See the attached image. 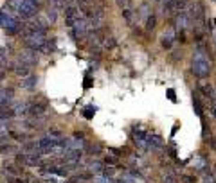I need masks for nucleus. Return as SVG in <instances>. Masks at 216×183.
Returning a JSON list of instances; mask_svg holds the SVG:
<instances>
[{
	"mask_svg": "<svg viewBox=\"0 0 216 183\" xmlns=\"http://www.w3.org/2000/svg\"><path fill=\"white\" fill-rule=\"evenodd\" d=\"M214 45H216V34H214Z\"/></svg>",
	"mask_w": 216,
	"mask_h": 183,
	"instance_id": "a18cd8bd",
	"label": "nucleus"
},
{
	"mask_svg": "<svg viewBox=\"0 0 216 183\" xmlns=\"http://www.w3.org/2000/svg\"><path fill=\"white\" fill-rule=\"evenodd\" d=\"M182 182H184V183H195V178H193V176H186V174H184V176H182Z\"/></svg>",
	"mask_w": 216,
	"mask_h": 183,
	"instance_id": "58836bf2",
	"label": "nucleus"
},
{
	"mask_svg": "<svg viewBox=\"0 0 216 183\" xmlns=\"http://www.w3.org/2000/svg\"><path fill=\"white\" fill-rule=\"evenodd\" d=\"M14 117L11 106H0V120H11Z\"/></svg>",
	"mask_w": 216,
	"mask_h": 183,
	"instance_id": "412c9836",
	"label": "nucleus"
},
{
	"mask_svg": "<svg viewBox=\"0 0 216 183\" xmlns=\"http://www.w3.org/2000/svg\"><path fill=\"white\" fill-rule=\"evenodd\" d=\"M193 110H195V113L204 120V106H202V101H200V95H198V93H193Z\"/></svg>",
	"mask_w": 216,
	"mask_h": 183,
	"instance_id": "dca6fc26",
	"label": "nucleus"
},
{
	"mask_svg": "<svg viewBox=\"0 0 216 183\" xmlns=\"http://www.w3.org/2000/svg\"><path fill=\"white\" fill-rule=\"evenodd\" d=\"M198 92H202L204 97H207V99L213 97V90H211V86H207V84H198Z\"/></svg>",
	"mask_w": 216,
	"mask_h": 183,
	"instance_id": "bb28decb",
	"label": "nucleus"
},
{
	"mask_svg": "<svg viewBox=\"0 0 216 183\" xmlns=\"http://www.w3.org/2000/svg\"><path fill=\"white\" fill-rule=\"evenodd\" d=\"M36 83H38V77L31 74V75H27V77H23V79H22L20 86H22L23 90H27V92H32V90L36 88Z\"/></svg>",
	"mask_w": 216,
	"mask_h": 183,
	"instance_id": "9b49d317",
	"label": "nucleus"
},
{
	"mask_svg": "<svg viewBox=\"0 0 216 183\" xmlns=\"http://www.w3.org/2000/svg\"><path fill=\"white\" fill-rule=\"evenodd\" d=\"M101 174H105V176H108V178H114V174H115V171H114L112 167H105Z\"/></svg>",
	"mask_w": 216,
	"mask_h": 183,
	"instance_id": "2f4dec72",
	"label": "nucleus"
},
{
	"mask_svg": "<svg viewBox=\"0 0 216 183\" xmlns=\"http://www.w3.org/2000/svg\"><path fill=\"white\" fill-rule=\"evenodd\" d=\"M50 183H56V182H50Z\"/></svg>",
	"mask_w": 216,
	"mask_h": 183,
	"instance_id": "09e8293b",
	"label": "nucleus"
},
{
	"mask_svg": "<svg viewBox=\"0 0 216 183\" xmlns=\"http://www.w3.org/2000/svg\"><path fill=\"white\" fill-rule=\"evenodd\" d=\"M13 72H14L18 77H22V79H23V77H27V75H31V68H29V66H25V65H22V63H18V61L13 65Z\"/></svg>",
	"mask_w": 216,
	"mask_h": 183,
	"instance_id": "ddd939ff",
	"label": "nucleus"
},
{
	"mask_svg": "<svg viewBox=\"0 0 216 183\" xmlns=\"http://www.w3.org/2000/svg\"><path fill=\"white\" fill-rule=\"evenodd\" d=\"M173 27H175L178 32H184V31H187V29L191 27V20H189L186 9H184V11H178V13L173 14Z\"/></svg>",
	"mask_w": 216,
	"mask_h": 183,
	"instance_id": "39448f33",
	"label": "nucleus"
},
{
	"mask_svg": "<svg viewBox=\"0 0 216 183\" xmlns=\"http://www.w3.org/2000/svg\"><path fill=\"white\" fill-rule=\"evenodd\" d=\"M105 164H106V165H115V164H117V158H115V156H110V155H108V156L105 158Z\"/></svg>",
	"mask_w": 216,
	"mask_h": 183,
	"instance_id": "72a5a7b5",
	"label": "nucleus"
},
{
	"mask_svg": "<svg viewBox=\"0 0 216 183\" xmlns=\"http://www.w3.org/2000/svg\"><path fill=\"white\" fill-rule=\"evenodd\" d=\"M14 117H20V115H27V110H29V102H16L11 106Z\"/></svg>",
	"mask_w": 216,
	"mask_h": 183,
	"instance_id": "f3484780",
	"label": "nucleus"
},
{
	"mask_svg": "<svg viewBox=\"0 0 216 183\" xmlns=\"http://www.w3.org/2000/svg\"><path fill=\"white\" fill-rule=\"evenodd\" d=\"M27 2H31V4H32V5H34L36 9H38V11H40V9L43 7V0H27Z\"/></svg>",
	"mask_w": 216,
	"mask_h": 183,
	"instance_id": "e433bc0d",
	"label": "nucleus"
},
{
	"mask_svg": "<svg viewBox=\"0 0 216 183\" xmlns=\"http://www.w3.org/2000/svg\"><path fill=\"white\" fill-rule=\"evenodd\" d=\"M115 4H117V7H121V9H126L128 4H130V0H115Z\"/></svg>",
	"mask_w": 216,
	"mask_h": 183,
	"instance_id": "c9c22d12",
	"label": "nucleus"
},
{
	"mask_svg": "<svg viewBox=\"0 0 216 183\" xmlns=\"http://www.w3.org/2000/svg\"><path fill=\"white\" fill-rule=\"evenodd\" d=\"M7 2H14V0H7Z\"/></svg>",
	"mask_w": 216,
	"mask_h": 183,
	"instance_id": "de8ad7c7",
	"label": "nucleus"
},
{
	"mask_svg": "<svg viewBox=\"0 0 216 183\" xmlns=\"http://www.w3.org/2000/svg\"><path fill=\"white\" fill-rule=\"evenodd\" d=\"M16 9H18V16L22 20H31V18H34L38 14V9L31 2H27V0H20L18 5H16Z\"/></svg>",
	"mask_w": 216,
	"mask_h": 183,
	"instance_id": "20e7f679",
	"label": "nucleus"
},
{
	"mask_svg": "<svg viewBox=\"0 0 216 183\" xmlns=\"http://www.w3.org/2000/svg\"><path fill=\"white\" fill-rule=\"evenodd\" d=\"M121 14H123V18H124L128 23H132V18H133V11H132V9H128V7H126V9H123V11H121Z\"/></svg>",
	"mask_w": 216,
	"mask_h": 183,
	"instance_id": "7c9ffc66",
	"label": "nucleus"
},
{
	"mask_svg": "<svg viewBox=\"0 0 216 183\" xmlns=\"http://www.w3.org/2000/svg\"><path fill=\"white\" fill-rule=\"evenodd\" d=\"M148 135H150V131H146V129L135 126V128L132 129V140H133L135 147H139V149H142V151H148Z\"/></svg>",
	"mask_w": 216,
	"mask_h": 183,
	"instance_id": "7ed1b4c3",
	"label": "nucleus"
},
{
	"mask_svg": "<svg viewBox=\"0 0 216 183\" xmlns=\"http://www.w3.org/2000/svg\"><path fill=\"white\" fill-rule=\"evenodd\" d=\"M63 144H65V151H83L87 146L85 140H78V138H70V140L63 138Z\"/></svg>",
	"mask_w": 216,
	"mask_h": 183,
	"instance_id": "1a4fd4ad",
	"label": "nucleus"
},
{
	"mask_svg": "<svg viewBox=\"0 0 216 183\" xmlns=\"http://www.w3.org/2000/svg\"><path fill=\"white\" fill-rule=\"evenodd\" d=\"M47 113V101H32L29 102L27 115L29 117H43Z\"/></svg>",
	"mask_w": 216,
	"mask_h": 183,
	"instance_id": "6e6552de",
	"label": "nucleus"
},
{
	"mask_svg": "<svg viewBox=\"0 0 216 183\" xmlns=\"http://www.w3.org/2000/svg\"><path fill=\"white\" fill-rule=\"evenodd\" d=\"M94 115H96V108H94V106H88V108L83 110V117H85V119L90 120V119H94Z\"/></svg>",
	"mask_w": 216,
	"mask_h": 183,
	"instance_id": "c85d7f7f",
	"label": "nucleus"
},
{
	"mask_svg": "<svg viewBox=\"0 0 216 183\" xmlns=\"http://www.w3.org/2000/svg\"><path fill=\"white\" fill-rule=\"evenodd\" d=\"M168 97H169V101H171V102H177V93H175V90H173V88H169V90H168Z\"/></svg>",
	"mask_w": 216,
	"mask_h": 183,
	"instance_id": "f704fd0d",
	"label": "nucleus"
},
{
	"mask_svg": "<svg viewBox=\"0 0 216 183\" xmlns=\"http://www.w3.org/2000/svg\"><path fill=\"white\" fill-rule=\"evenodd\" d=\"M16 162L20 165H25V167H41L43 165V158L38 156V155H25V153H20L16 156Z\"/></svg>",
	"mask_w": 216,
	"mask_h": 183,
	"instance_id": "423d86ee",
	"label": "nucleus"
},
{
	"mask_svg": "<svg viewBox=\"0 0 216 183\" xmlns=\"http://www.w3.org/2000/svg\"><path fill=\"white\" fill-rule=\"evenodd\" d=\"M87 169L90 171V173H94V174H101L103 173V169H105V164L103 162H99V160H88V164H87Z\"/></svg>",
	"mask_w": 216,
	"mask_h": 183,
	"instance_id": "4468645a",
	"label": "nucleus"
},
{
	"mask_svg": "<svg viewBox=\"0 0 216 183\" xmlns=\"http://www.w3.org/2000/svg\"><path fill=\"white\" fill-rule=\"evenodd\" d=\"M209 146H211V149L216 153V138H214V137H213V138H209Z\"/></svg>",
	"mask_w": 216,
	"mask_h": 183,
	"instance_id": "ea45409f",
	"label": "nucleus"
},
{
	"mask_svg": "<svg viewBox=\"0 0 216 183\" xmlns=\"http://www.w3.org/2000/svg\"><path fill=\"white\" fill-rule=\"evenodd\" d=\"M155 25H157V16H155V13H150L148 18H146V31L151 32L155 29Z\"/></svg>",
	"mask_w": 216,
	"mask_h": 183,
	"instance_id": "4be33fe9",
	"label": "nucleus"
},
{
	"mask_svg": "<svg viewBox=\"0 0 216 183\" xmlns=\"http://www.w3.org/2000/svg\"><path fill=\"white\" fill-rule=\"evenodd\" d=\"M0 27L5 29L7 34H18L23 31V25L20 23V20L16 16H13L11 13H5V11H0Z\"/></svg>",
	"mask_w": 216,
	"mask_h": 183,
	"instance_id": "f257e3e1",
	"label": "nucleus"
},
{
	"mask_svg": "<svg viewBox=\"0 0 216 183\" xmlns=\"http://www.w3.org/2000/svg\"><path fill=\"white\" fill-rule=\"evenodd\" d=\"M173 41H175V36H173L171 31H168V32H164V34L160 36V45H162V49H166V50H169V49L173 47Z\"/></svg>",
	"mask_w": 216,
	"mask_h": 183,
	"instance_id": "f8f14e48",
	"label": "nucleus"
},
{
	"mask_svg": "<svg viewBox=\"0 0 216 183\" xmlns=\"http://www.w3.org/2000/svg\"><path fill=\"white\" fill-rule=\"evenodd\" d=\"M13 101V90L11 88H0V106H9Z\"/></svg>",
	"mask_w": 216,
	"mask_h": 183,
	"instance_id": "2eb2a0df",
	"label": "nucleus"
},
{
	"mask_svg": "<svg viewBox=\"0 0 216 183\" xmlns=\"http://www.w3.org/2000/svg\"><path fill=\"white\" fill-rule=\"evenodd\" d=\"M211 113H213V117L216 119V99L214 97H211Z\"/></svg>",
	"mask_w": 216,
	"mask_h": 183,
	"instance_id": "4c0bfd02",
	"label": "nucleus"
},
{
	"mask_svg": "<svg viewBox=\"0 0 216 183\" xmlns=\"http://www.w3.org/2000/svg\"><path fill=\"white\" fill-rule=\"evenodd\" d=\"M47 137H50V138H56V140H59V138H65V137H63V133H61L59 129H56V128H50V129L47 131Z\"/></svg>",
	"mask_w": 216,
	"mask_h": 183,
	"instance_id": "cd10ccee",
	"label": "nucleus"
},
{
	"mask_svg": "<svg viewBox=\"0 0 216 183\" xmlns=\"http://www.w3.org/2000/svg\"><path fill=\"white\" fill-rule=\"evenodd\" d=\"M92 183H115L114 178H108L105 174H94L92 176Z\"/></svg>",
	"mask_w": 216,
	"mask_h": 183,
	"instance_id": "5701e85b",
	"label": "nucleus"
},
{
	"mask_svg": "<svg viewBox=\"0 0 216 183\" xmlns=\"http://www.w3.org/2000/svg\"><path fill=\"white\" fill-rule=\"evenodd\" d=\"M7 182H9V183H23L22 180H18V178H14V176H9V178H7Z\"/></svg>",
	"mask_w": 216,
	"mask_h": 183,
	"instance_id": "a19ab883",
	"label": "nucleus"
},
{
	"mask_svg": "<svg viewBox=\"0 0 216 183\" xmlns=\"http://www.w3.org/2000/svg\"><path fill=\"white\" fill-rule=\"evenodd\" d=\"M43 124H45V117H31L25 122V126H29V129H40Z\"/></svg>",
	"mask_w": 216,
	"mask_h": 183,
	"instance_id": "a211bd4d",
	"label": "nucleus"
},
{
	"mask_svg": "<svg viewBox=\"0 0 216 183\" xmlns=\"http://www.w3.org/2000/svg\"><path fill=\"white\" fill-rule=\"evenodd\" d=\"M58 13H59V11H58L54 5H50L49 11H47V22H49V23H54V22L58 20Z\"/></svg>",
	"mask_w": 216,
	"mask_h": 183,
	"instance_id": "b1692460",
	"label": "nucleus"
},
{
	"mask_svg": "<svg viewBox=\"0 0 216 183\" xmlns=\"http://www.w3.org/2000/svg\"><path fill=\"white\" fill-rule=\"evenodd\" d=\"M13 153H16L14 146H11V144H2L0 146V155H13Z\"/></svg>",
	"mask_w": 216,
	"mask_h": 183,
	"instance_id": "a878e982",
	"label": "nucleus"
},
{
	"mask_svg": "<svg viewBox=\"0 0 216 183\" xmlns=\"http://www.w3.org/2000/svg\"><path fill=\"white\" fill-rule=\"evenodd\" d=\"M70 34H72V38L76 40V41H79V40H85L87 36H88V32H90V27H88V22H87V18L83 16V18H79V20H76L70 27Z\"/></svg>",
	"mask_w": 216,
	"mask_h": 183,
	"instance_id": "f03ea898",
	"label": "nucleus"
},
{
	"mask_svg": "<svg viewBox=\"0 0 216 183\" xmlns=\"http://www.w3.org/2000/svg\"><path fill=\"white\" fill-rule=\"evenodd\" d=\"M38 52L36 50H32V49H25V50H22L20 54H18V63H22V65H25V66H34V65H38Z\"/></svg>",
	"mask_w": 216,
	"mask_h": 183,
	"instance_id": "0eeeda50",
	"label": "nucleus"
},
{
	"mask_svg": "<svg viewBox=\"0 0 216 183\" xmlns=\"http://www.w3.org/2000/svg\"><path fill=\"white\" fill-rule=\"evenodd\" d=\"M214 176H216V165H214Z\"/></svg>",
	"mask_w": 216,
	"mask_h": 183,
	"instance_id": "49530a36",
	"label": "nucleus"
},
{
	"mask_svg": "<svg viewBox=\"0 0 216 183\" xmlns=\"http://www.w3.org/2000/svg\"><path fill=\"white\" fill-rule=\"evenodd\" d=\"M4 169H5V173H7L9 176H14V178H18V176H22V173H23V171H20L18 167H14V165H11V164H7V162H4Z\"/></svg>",
	"mask_w": 216,
	"mask_h": 183,
	"instance_id": "aec40b11",
	"label": "nucleus"
},
{
	"mask_svg": "<svg viewBox=\"0 0 216 183\" xmlns=\"http://www.w3.org/2000/svg\"><path fill=\"white\" fill-rule=\"evenodd\" d=\"M4 77H5V72H4V70H0V81H2Z\"/></svg>",
	"mask_w": 216,
	"mask_h": 183,
	"instance_id": "37998d69",
	"label": "nucleus"
},
{
	"mask_svg": "<svg viewBox=\"0 0 216 183\" xmlns=\"http://www.w3.org/2000/svg\"><path fill=\"white\" fill-rule=\"evenodd\" d=\"M87 147V151L90 153V155H99L101 151H103V147L99 146V144H94V146H85Z\"/></svg>",
	"mask_w": 216,
	"mask_h": 183,
	"instance_id": "c756f323",
	"label": "nucleus"
},
{
	"mask_svg": "<svg viewBox=\"0 0 216 183\" xmlns=\"http://www.w3.org/2000/svg\"><path fill=\"white\" fill-rule=\"evenodd\" d=\"M162 147H164L162 138H160L159 135L150 133V135H148V151H160Z\"/></svg>",
	"mask_w": 216,
	"mask_h": 183,
	"instance_id": "9d476101",
	"label": "nucleus"
},
{
	"mask_svg": "<svg viewBox=\"0 0 216 183\" xmlns=\"http://www.w3.org/2000/svg\"><path fill=\"white\" fill-rule=\"evenodd\" d=\"M92 84H94V79H92L90 75H87V77H85V81H83V88H90Z\"/></svg>",
	"mask_w": 216,
	"mask_h": 183,
	"instance_id": "473e14b6",
	"label": "nucleus"
},
{
	"mask_svg": "<svg viewBox=\"0 0 216 183\" xmlns=\"http://www.w3.org/2000/svg\"><path fill=\"white\" fill-rule=\"evenodd\" d=\"M150 13H151V11H150V4L144 2V4H141V7H139V11H137V18H139V20H146Z\"/></svg>",
	"mask_w": 216,
	"mask_h": 183,
	"instance_id": "6ab92c4d",
	"label": "nucleus"
},
{
	"mask_svg": "<svg viewBox=\"0 0 216 183\" xmlns=\"http://www.w3.org/2000/svg\"><path fill=\"white\" fill-rule=\"evenodd\" d=\"M202 183H216L214 180H213V176H205V178H204V182Z\"/></svg>",
	"mask_w": 216,
	"mask_h": 183,
	"instance_id": "79ce46f5",
	"label": "nucleus"
},
{
	"mask_svg": "<svg viewBox=\"0 0 216 183\" xmlns=\"http://www.w3.org/2000/svg\"><path fill=\"white\" fill-rule=\"evenodd\" d=\"M54 49H56V40H47V41L43 43V47L40 49V52H47V54H49V52H52Z\"/></svg>",
	"mask_w": 216,
	"mask_h": 183,
	"instance_id": "393cba45",
	"label": "nucleus"
},
{
	"mask_svg": "<svg viewBox=\"0 0 216 183\" xmlns=\"http://www.w3.org/2000/svg\"><path fill=\"white\" fill-rule=\"evenodd\" d=\"M155 2H157V4H160V5H162V4H164V2H168V0H155Z\"/></svg>",
	"mask_w": 216,
	"mask_h": 183,
	"instance_id": "c03bdc74",
	"label": "nucleus"
}]
</instances>
